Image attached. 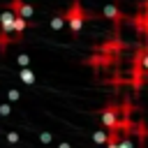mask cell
<instances>
[{"mask_svg":"<svg viewBox=\"0 0 148 148\" xmlns=\"http://www.w3.org/2000/svg\"><path fill=\"white\" fill-rule=\"evenodd\" d=\"M65 16H67V25H69L72 35H79L81 28H83V23H86V18H88V12L81 7V0H74L69 5V9L65 12Z\"/></svg>","mask_w":148,"mask_h":148,"instance_id":"obj_1","label":"cell"},{"mask_svg":"<svg viewBox=\"0 0 148 148\" xmlns=\"http://www.w3.org/2000/svg\"><path fill=\"white\" fill-rule=\"evenodd\" d=\"M120 113H123V111H118V106H113V104L104 106V109H102V113H99L102 125H104L109 132H111V130H120V132H123V120H120Z\"/></svg>","mask_w":148,"mask_h":148,"instance_id":"obj_2","label":"cell"},{"mask_svg":"<svg viewBox=\"0 0 148 148\" xmlns=\"http://www.w3.org/2000/svg\"><path fill=\"white\" fill-rule=\"evenodd\" d=\"M9 9L16 14V16H23V18H32V14H35V7L30 5V2H23V0H12L9 2Z\"/></svg>","mask_w":148,"mask_h":148,"instance_id":"obj_3","label":"cell"},{"mask_svg":"<svg viewBox=\"0 0 148 148\" xmlns=\"http://www.w3.org/2000/svg\"><path fill=\"white\" fill-rule=\"evenodd\" d=\"M102 16H104V18H109V21H113L116 25H120V23H123V18H125V14H123L116 5H104Z\"/></svg>","mask_w":148,"mask_h":148,"instance_id":"obj_4","label":"cell"},{"mask_svg":"<svg viewBox=\"0 0 148 148\" xmlns=\"http://www.w3.org/2000/svg\"><path fill=\"white\" fill-rule=\"evenodd\" d=\"M28 25H32L28 18H23V16H16V21H14V39H23L21 35H23V30H25Z\"/></svg>","mask_w":148,"mask_h":148,"instance_id":"obj_5","label":"cell"},{"mask_svg":"<svg viewBox=\"0 0 148 148\" xmlns=\"http://www.w3.org/2000/svg\"><path fill=\"white\" fill-rule=\"evenodd\" d=\"M18 76H21V81H23L25 86H32V83L37 81V76H35V72H32L30 67H23V69L18 72Z\"/></svg>","mask_w":148,"mask_h":148,"instance_id":"obj_6","label":"cell"},{"mask_svg":"<svg viewBox=\"0 0 148 148\" xmlns=\"http://www.w3.org/2000/svg\"><path fill=\"white\" fill-rule=\"evenodd\" d=\"M65 23H67V16H65V14H56V16H51V21H49V25H51L53 30H60Z\"/></svg>","mask_w":148,"mask_h":148,"instance_id":"obj_7","label":"cell"},{"mask_svg":"<svg viewBox=\"0 0 148 148\" xmlns=\"http://www.w3.org/2000/svg\"><path fill=\"white\" fill-rule=\"evenodd\" d=\"M109 136H111V132H104V130H97V132L92 134V141H95V143H104V146H106V141H109Z\"/></svg>","mask_w":148,"mask_h":148,"instance_id":"obj_8","label":"cell"},{"mask_svg":"<svg viewBox=\"0 0 148 148\" xmlns=\"http://www.w3.org/2000/svg\"><path fill=\"white\" fill-rule=\"evenodd\" d=\"M136 56L141 58V65H143V69H146V76H148V44H146L141 51H136Z\"/></svg>","mask_w":148,"mask_h":148,"instance_id":"obj_9","label":"cell"},{"mask_svg":"<svg viewBox=\"0 0 148 148\" xmlns=\"http://www.w3.org/2000/svg\"><path fill=\"white\" fill-rule=\"evenodd\" d=\"M16 62H18L21 67H28V65H30V56H28V53H21V56H16Z\"/></svg>","mask_w":148,"mask_h":148,"instance_id":"obj_10","label":"cell"},{"mask_svg":"<svg viewBox=\"0 0 148 148\" xmlns=\"http://www.w3.org/2000/svg\"><path fill=\"white\" fill-rule=\"evenodd\" d=\"M39 141H42V143H44V146H49V143H51V141H53V134H51V132H46V130H44V132H42V134H39Z\"/></svg>","mask_w":148,"mask_h":148,"instance_id":"obj_11","label":"cell"},{"mask_svg":"<svg viewBox=\"0 0 148 148\" xmlns=\"http://www.w3.org/2000/svg\"><path fill=\"white\" fill-rule=\"evenodd\" d=\"M7 97H9V102H18V99H21V92H18L16 88H12V90L7 92Z\"/></svg>","mask_w":148,"mask_h":148,"instance_id":"obj_12","label":"cell"},{"mask_svg":"<svg viewBox=\"0 0 148 148\" xmlns=\"http://www.w3.org/2000/svg\"><path fill=\"white\" fill-rule=\"evenodd\" d=\"M7 141H9V143H18V132L9 130V132H7Z\"/></svg>","mask_w":148,"mask_h":148,"instance_id":"obj_13","label":"cell"},{"mask_svg":"<svg viewBox=\"0 0 148 148\" xmlns=\"http://www.w3.org/2000/svg\"><path fill=\"white\" fill-rule=\"evenodd\" d=\"M120 148H134V146H132V139H130V136L120 139Z\"/></svg>","mask_w":148,"mask_h":148,"instance_id":"obj_14","label":"cell"},{"mask_svg":"<svg viewBox=\"0 0 148 148\" xmlns=\"http://www.w3.org/2000/svg\"><path fill=\"white\" fill-rule=\"evenodd\" d=\"M9 111H12L9 104H2V106H0V113H2V116H9Z\"/></svg>","mask_w":148,"mask_h":148,"instance_id":"obj_15","label":"cell"},{"mask_svg":"<svg viewBox=\"0 0 148 148\" xmlns=\"http://www.w3.org/2000/svg\"><path fill=\"white\" fill-rule=\"evenodd\" d=\"M58 148H72V146H69L67 141H60V143H58Z\"/></svg>","mask_w":148,"mask_h":148,"instance_id":"obj_16","label":"cell"}]
</instances>
